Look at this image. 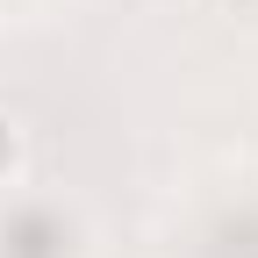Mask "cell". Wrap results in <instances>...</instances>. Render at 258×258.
Here are the masks:
<instances>
[{
    "instance_id": "cell-1",
    "label": "cell",
    "mask_w": 258,
    "mask_h": 258,
    "mask_svg": "<svg viewBox=\"0 0 258 258\" xmlns=\"http://www.w3.org/2000/svg\"><path fill=\"white\" fill-rule=\"evenodd\" d=\"M15 165H22V129L15 115H0V179H15Z\"/></svg>"
}]
</instances>
